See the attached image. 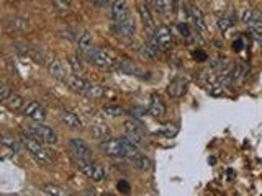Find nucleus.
I'll return each instance as SVG.
<instances>
[{
  "label": "nucleus",
  "mask_w": 262,
  "mask_h": 196,
  "mask_svg": "<svg viewBox=\"0 0 262 196\" xmlns=\"http://www.w3.org/2000/svg\"><path fill=\"white\" fill-rule=\"evenodd\" d=\"M46 65H48V72L54 77V79H58V80H68L69 75H68V72H66L64 65H63V63H61L59 59H56V58L49 59L48 63H46Z\"/></svg>",
  "instance_id": "obj_16"
},
{
  "label": "nucleus",
  "mask_w": 262,
  "mask_h": 196,
  "mask_svg": "<svg viewBox=\"0 0 262 196\" xmlns=\"http://www.w3.org/2000/svg\"><path fill=\"white\" fill-rule=\"evenodd\" d=\"M187 20H192L195 30H198L200 33H205V32H207V25H205L203 13H202V10H200L198 7H195V5H190V3H188Z\"/></svg>",
  "instance_id": "obj_13"
},
{
  "label": "nucleus",
  "mask_w": 262,
  "mask_h": 196,
  "mask_svg": "<svg viewBox=\"0 0 262 196\" xmlns=\"http://www.w3.org/2000/svg\"><path fill=\"white\" fill-rule=\"evenodd\" d=\"M43 193H44V195H56V196H64V195H68L63 188L58 187V185H44V187H43Z\"/></svg>",
  "instance_id": "obj_27"
},
{
  "label": "nucleus",
  "mask_w": 262,
  "mask_h": 196,
  "mask_svg": "<svg viewBox=\"0 0 262 196\" xmlns=\"http://www.w3.org/2000/svg\"><path fill=\"white\" fill-rule=\"evenodd\" d=\"M85 59L89 61L90 64H94L97 67H100V69H116V64H118V59L116 56L112 53L110 49H105V48H92L89 53H87Z\"/></svg>",
  "instance_id": "obj_4"
},
{
  "label": "nucleus",
  "mask_w": 262,
  "mask_h": 196,
  "mask_svg": "<svg viewBox=\"0 0 262 196\" xmlns=\"http://www.w3.org/2000/svg\"><path fill=\"white\" fill-rule=\"evenodd\" d=\"M140 15H141L143 27H145L146 33H148V38H151V36L154 34V32H156V25H154L152 15L150 12V7H148V3L140 5Z\"/></svg>",
  "instance_id": "obj_15"
},
{
  "label": "nucleus",
  "mask_w": 262,
  "mask_h": 196,
  "mask_svg": "<svg viewBox=\"0 0 262 196\" xmlns=\"http://www.w3.org/2000/svg\"><path fill=\"white\" fill-rule=\"evenodd\" d=\"M23 115L32 118L33 121L43 123L46 120V108L38 101H30L27 106H23Z\"/></svg>",
  "instance_id": "obj_12"
},
{
  "label": "nucleus",
  "mask_w": 262,
  "mask_h": 196,
  "mask_svg": "<svg viewBox=\"0 0 262 196\" xmlns=\"http://www.w3.org/2000/svg\"><path fill=\"white\" fill-rule=\"evenodd\" d=\"M10 110H23V98L20 95H10L8 100L5 101Z\"/></svg>",
  "instance_id": "obj_23"
},
{
  "label": "nucleus",
  "mask_w": 262,
  "mask_h": 196,
  "mask_svg": "<svg viewBox=\"0 0 262 196\" xmlns=\"http://www.w3.org/2000/svg\"><path fill=\"white\" fill-rule=\"evenodd\" d=\"M17 49H18L23 56H27L28 59L35 61V63L46 64V54H44V51L39 48V46H33V44H17Z\"/></svg>",
  "instance_id": "obj_11"
},
{
  "label": "nucleus",
  "mask_w": 262,
  "mask_h": 196,
  "mask_svg": "<svg viewBox=\"0 0 262 196\" xmlns=\"http://www.w3.org/2000/svg\"><path fill=\"white\" fill-rule=\"evenodd\" d=\"M104 111L107 113V115H110V116H123V111L120 106H113V105H107L105 108H104Z\"/></svg>",
  "instance_id": "obj_29"
},
{
  "label": "nucleus",
  "mask_w": 262,
  "mask_h": 196,
  "mask_svg": "<svg viewBox=\"0 0 262 196\" xmlns=\"http://www.w3.org/2000/svg\"><path fill=\"white\" fill-rule=\"evenodd\" d=\"M63 2H68V3H71V0H63Z\"/></svg>",
  "instance_id": "obj_41"
},
{
  "label": "nucleus",
  "mask_w": 262,
  "mask_h": 196,
  "mask_svg": "<svg viewBox=\"0 0 262 196\" xmlns=\"http://www.w3.org/2000/svg\"><path fill=\"white\" fill-rule=\"evenodd\" d=\"M100 151L112 159H125V149H123L121 139H104L100 142Z\"/></svg>",
  "instance_id": "obj_8"
},
{
  "label": "nucleus",
  "mask_w": 262,
  "mask_h": 196,
  "mask_svg": "<svg viewBox=\"0 0 262 196\" xmlns=\"http://www.w3.org/2000/svg\"><path fill=\"white\" fill-rule=\"evenodd\" d=\"M256 15H258V12L256 10H246V12L243 13V22L246 23V25H251L254 22V18H256Z\"/></svg>",
  "instance_id": "obj_30"
},
{
  "label": "nucleus",
  "mask_w": 262,
  "mask_h": 196,
  "mask_svg": "<svg viewBox=\"0 0 262 196\" xmlns=\"http://www.w3.org/2000/svg\"><path fill=\"white\" fill-rule=\"evenodd\" d=\"M130 162H131L133 167L138 168V170H143V172L151 168V161L145 156V154H141V152L136 154V156L133 157V159H130Z\"/></svg>",
  "instance_id": "obj_21"
},
{
  "label": "nucleus",
  "mask_w": 262,
  "mask_h": 196,
  "mask_svg": "<svg viewBox=\"0 0 262 196\" xmlns=\"http://www.w3.org/2000/svg\"><path fill=\"white\" fill-rule=\"evenodd\" d=\"M217 25H218L220 32H228V30L234 25V15H231V17H223V18H220L218 22H217Z\"/></svg>",
  "instance_id": "obj_25"
},
{
  "label": "nucleus",
  "mask_w": 262,
  "mask_h": 196,
  "mask_svg": "<svg viewBox=\"0 0 262 196\" xmlns=\"http://www.w3.org/2000/svg\"><path fill=\"white\" fill-rule=\"evenodd\" d=\"M116 188H118V192L120 193H130V190H131V187H130V183L126 182V180H120V182L116 183Z\"/></svg>",
  "instance_id": "obj_34"
},
{
  "label": "nucleus",
  "mask_w": 262,
  "mask_h": 196,
  "mask_svg": "<svg viewBox=\"0 0 262 196\" xmlns=\"http://www.w3.org/2000/svg\"><path fill=\"white\" fill-rule=\"evenodd\" d=\"M0 144L5 147H8L10 152H13V154L22 152V144H20L18 141H15V139L10 136H0Z\"/></svg>",
  "instance_id": "obj_22"
},
{
  "label": "nucleus",
  "mask_w": 262,
  "mask_h": 196,
  "mask_svg": "<svg viewBox=\"0 0 262 196\" xmlns=\"http://www.w3.org/2000/svg\"><path fill=\"white\" fill-rule=\"evenodd\" d=\"M125 136L130 139L131 142H135L136 146H143L146 141L145 130H143V126L140 125V121H136V120H130L125 123Z\"/></svg>",
  "instance_id": "obj_9"
},
{
  "label": "nucleus",
  "mask_w": 262,
  "mask_h": 196,
  "mask_svg": "<svg viewBox=\"0 0 262 196\" xmlns=\"http://www.w3.org/2000/svg\"><path fill=\"white\" fill-rule=\"evenodd\" d=\"M177 132H179V126H176V125H166V126L162 128V130H159L156 134H159V136H162V137H174Z\"/></svg>",
  "instance_id": "obj_24"
},
{
  "label": "nucleus",
  "mask_w": 262,
  "mask_h": 196,
  "mask_svg": "<svg viewBox=\"0 0 262 196\" xmlns=\"http://www.w3.org/2000/svg\"><path fill=\"white\" fill-rule=\"evenodd\" d=\"M77 48H79V53L84 56H87V53L94 48V38H92V34L89 32H84L80 36H79V39H77Z\"/></svg>",
  "instance_id": "obj_18"
},
{
  "label": "nucleus",
  "mask_w": 262,
  "mask_h": 196,
  "mask_svg": "<svg viewBox=\"0 0 262 196\" xmlns=\"http://www.w3.org/2000/svg\"><path fill=\"white\" fill-rule=\"evenodd\" d=\"M27 130L32 132L37 139H39L41 142H44L46 146H56V144H58V141H59V137H58V134H56V131L51 130L49 126H46V125H43V123H39V121H37L35 125L27 128Z\"/></svg>",
  "instance_id": "obj_6"
},
{
  "label": "nucleus",
  "mask_w": 262,
  "mask_h": 196,
  "mask_svg": "<svg viewBox=\"0 0 262 196\" xmlns=\"http://www.w3.org/2000/svg\"><path fill=\"white\" fill-rule=\"evenodd\" d=\"M177 30H179V32H181V34H182L186 39L190 38V33H192V32H190V30H188L187 23H179V25H177Z\"/></svg>",
  "instance_id": "obj_35"
},
{
  "label": "nucleus",
  "mask_w": 262,
  "mask_h": 196,
  "mask_svg": "<svg viewBox=\"0 0 262 196\" xmlns=\"http://www.w3.org/2000/svg\"><path fill=\"white\" fill-rule=\"evenodd\" d=\"M107 2H109V0H92V3H94L95 7H105Z\"/></svg>",
  "instance_id": "obj_39"
},
{
  "label": "nucleus",
  "mask_w": 262,
  "mask_h": 196,
  "mask_svg": "<svg viewBox=\"0 0 262 196\" xmlns=\"http://www.w3.org/2000/svg\"><path fill=\"white\" fill-rule=\"evenodd\" d=\"M69 151L74 156L75 161H87V159H92V151H90L89 144L79 137L71 139L69 141Z\"/></svg>",
  "instance_id": "obj_10"
},
{
  "label": "nucleus",
  "mask_w": 262,
  "mask_h": 196,
  "mask_svg": "<svg viewBox=\"0 0 262 196\" xmlns=\"http://www.w3.org/2000/svg\"><path fill=\"white\" fill-rule=\"evenodd\" d=\"M210 67L215 70V72H223L226 67H228V59L225 58H217V59H213L212 61V64H210Z\"/></svg>",
  "instance_id": "obj_26"
},
{
  "label": "nucleus",
  "mask_w": 262,
  "mask_h": 196,
  "mask_svg": "<svg viewBox=\"0 0 262 196\" xmlns=\"http://www.w3.org/2000/svg\"><path fill=\"white\" fill-rule=\"evenodd\" d=\"M150 39L156 43L159 51H171L172 49V44H174V41H172V30L169 28V27H159Z\"/></svg>",
  "instance_id": "obj_7"
},
{
  "label": "nucleus",
  "mask_w": 262,
  "mask_h": 196,
  "mask_svg": "<svg viewBox=\"0 0 262 196\" xmlns=\"http://www.w3.org/2000/svg\"><path fill=\"white\" fill-rule=\"evenodd\" d=\"M249 75V65L244 63H238L233 67V85L243 84Z\"/></svg>",
  "instance_id": "obj_19"
},
{
  "label": "nucleus",
  "mask_w": 262,
  "mask_h": 196,
  "mask_svg": "<svg viewBox=\"0 0 262 196\" xmlns=\"http://www.w3.org/2000/svg\"><path fill=\"white\" fill-rule=\"evenodd\" d=\"M130 113H131L133 116H143V115L146 113V110H145V108H140V106H138V108H133Z\"/></svg>",
  "instance_id": "obj_38"
},
{
  "label": "nucleus",
  "mask_w": 262,
  "mask_h": 196,
  "mask_svg": "<svg viewBox=\"0 0 262 196\" xmlns=\"http://www.w3.org/2000/svg\"><path fill=\"white\" fill-rule=\"evenodd\" d=\"M148 113L154 118H162L166 115V103L162 101V98L159 95H152L150 106H148Z\"/></svg>",
  "instance_id": "obj_17"
},
{
  "label": "nucleus",
  "mask_w": 262,
  "mask_h": 196,
  "mask_svg": "<svg viewBox=\"0 0 262 196\" xmlns=\"http://www.w3.org/2000/svg\"><path fill=\"white\" fill-rule=\"evenodd\" d=\"M20 142L39 165H51L54 162V156L48 149V146L35 137L28 130H23L20 132Z\"/></svg>",
  "instance_id": "obj_1"
},
{
  "label": "nucleus",
  "mask_w": 262,
  "mask_h": 196,
  "mask_svg": "<svg viewBox=\"0 0 262 196\" xmlns=\"http://www.w3.org/2000/svg\"><path fill=\"white\" fill-rule=\"evenodd\" d=\"M193 58H195V61H198V63H203V61H207L208 58H207V53L205 51H202V49H197L193 53Z\"/></svg>",
  "instance_id": "obj_36"
},
{
  "label": "nucleus",
  "mask_w": 262,
  "mask_h": 196,
  "mask_svg": "<svg viewBox=\"0 0 262 196\" xmlns=\"http://www.w3.org/2000/svg\"><path fill=\"white\" fill-rule=\"evenodd\" d=\"M69 64H71V67H73V72H74V74H77V75H80V72L84 70L80 59L77 58V56H73V58H69Z\"/></svg>",
  "instance_id": "obj_28"
},
{
  "label": "nucleus",
  "mask_w": 262,
  "mask_h": 196,
  "mask_svg": "<svg viewBox=\"0 0 262 196\" xmlns=\"http://www.w3.org/2000/svg\"><path fill=\"white\" fill-rule=\"evenodd\" d=\"M75 163H77V168H79L87 178H90L92 182L100 183L107 178L105 168L102 167L100 163L94 162L92 159H87V161H75Z\"/></svg>",
  "instance_id": "obj_5"
},
{
  "label": "nucleus",
  "mask_w": 262,
  "mask_h": 196,
  "mask_svg": "<svg viewBox=\"0 0 262 196\" xmlns=\"http://www.w3.org/2000/svg\"><path fill=\"white\" fill-rule=\"evenodd\" d=\"M59 120H61V123H63L64 126H68L69 130H74V131L82 130V121H80V118L77 116L74 111H71V110L59 111Z\"/></svg>",
  "instance_id": "obj_14"
},
{
  "label": "nucleus",
  "mask_w": 262,
  "mask_h": 196,
  "mask_svg": "<svg viewBox=\"0 0 262 196\" xmlns=\"http://www.w3.org/2000/svg\"><path fill=\"white\" fill-rule=\"evenodd\" d=\"M112 20L118 34L125 38H131L135 34V22H133L125 0H115L112 3Z\"/></svg>",
  "instance_id": "obj_2"
},
{
  "label": "nucleus",
  "mask_w": 262,
  "mask_h": 196,
  "mask_svg": "<svg viewBox=\"0 0 262 196\" xmlns=\"http://www.w3.org/2000/svg\"><path fill=\"white\" fill-rule=\"evenodd\" d=\"M186 92V80L184 79H174L167 87V94L171 98H179Z\"/></svg>",
  "instance_id": "obj_20"
},
{
  "label": "nucleus",
  "mask_w": 262,
  "mask_h": 196,
  "mask_svg": "<svg viewBox=\"0 0 262 196\" xmlns=\"http://www.w3.org/2000/svg\"><path fill=\"white\" fill-rule=\"evenodd\" d=\"M251 30H261L262 32V12H258V15H256L254 22L249 25Z\"/></svg>",
  "instance_id": "obj_33"
},
{
  "label": "nucleus",
  "mask_w": 262,
  "mask_h": 196,
  "mask_svg": "<svg viewBox=\"0 0 262 196\" xmlns=\"http://www.w3.org/2000/svg\"><path fill=\"white\" fill-rule=\"evenodd\" d=\"M243 48H244V38H238L236 41H233V49L236 51V53H239Z\"/></svg>",
  "instance_id": "obj_37"
},
{
  "label": "nucleus",
  "mask_w": 262,
  "mask_h": 196,
  "mask_svg": "<svg viewBox=\"0 0 262 196\" xmlns=\"http://www.w3.org/2000/svg\"><path fill=\"white\" fill-rule=\"evenodd\" d=\"M10 95H12V90H10V87L8 85H0V103L7 101Z\"/></svg>",
  "instance_id": "obj_32"
},
{
  "label": "nucleus",
  "mask_w": 262,
  "mask_h": 196,
  "mask_svg": "<svg viewBox=\"0 0 262 196\" xmlns=\"http://www.w3.org/2000/svg\"><path fill=\"white\" fill-rule=\"evenodd\" d=\"M68 87L74 94L80 95V97H87V98H100L105 94V90L102 89L100 85H95L92 82L85 80L84 77L73 74L68 77Z\"/></svg>",
  "instance_id": "obj_3"
},
{
  "label": "nucleus",
  "mask_w": 262,
  "mask_h": 196,
  "mask_svg": "<svg viewBox=\"0 0 262 196\" xmlns=\"http://www.w3.org/2000/svg\"><path fill=\"white\" fill-rule=\"evenodd\" d=\"M249 34H251V38H253L254 43L262 49V32L261 30H249Z\"/></svg>",
  "instance_id": "obj_31"
},
{
  "label": "nucleus",
  "mask_w": 262,
  "mask_h": 196,
  "mask_svg": "<svg viewBox=\"0 0 262 196\" xmlns=\"http://www.w3.org/2000/svg\"><path fill=\"white\" fill-rule=\"evenodd\" d=\"M146 3H148V5H151V3H152V0H146Z\"/></svg>",
  "instance_id": "obj_40"
}]
</instances>
